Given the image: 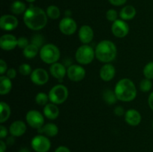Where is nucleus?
Masks as SVG:
<instances>
[{"instance_id":"obj_36","label":"nucleus","mask_w":153,"mask_h":152,"mask_svg":"<svg viewBox=\"0 0 153 152\" xmlns=\"http://www.w3.org/2000/svg\"><path fill=\"white\" fill-rule=\"evenodd\" d=\"M7 71V63L3 59L0 60V74L3 75L4 73H5Z\"/></svg>"},{"instance_id":"obj_5","label":"nucleus","mask_w":153,"mask_h":152,"mask_svg":"<svg viewBox=\"0 0 153 152\" xmlns=\"http://www.w3.org/2000/svg\"><path fill=\"white\" fill-rule=\"evenodd\" d=\"M96 57L95 50L89 45H82L78 48L76 52L75 58L76 61L82 65L90 64Z\"/></svg>"},{"instance_id":"obj_45","label":"nucleus","mask_w":153,"mask_h":152,"mask_svg":"<svg viewBox=\"0 0 153 152\" xmlns=\"http://www.w3.org/2000/svg\"><path fill=\"white\" fill-rule=\"evenodd\" d=\"M19 152H31V151H30L29 149L27 148H22L19 151Z\"/></svg>"},{"instance_id":"obj_31","label":"nucleus","mask_w":153,"mask_h":152,"mask_svg":"<svg viewBox=\"0 0 153 152\" xmlns=\"http://www.w3.org/2000/svg\"><path fill=\"white\" fill-rule=\"evenodd\" d=\"M152 87V83L150 79L145 78L140 81V89L142 92H147L151 90Z\"/></svg>"},{"instance_id":"obj_42","label":"nucleus","mask_w":153,"mask_h":152,"mask_svg":"<svg viewBox=\"0 0 153 152\" xmlns=\"http://www.w3.org/2000/svg\"><path fill=\"white\" fill-rule=\"evenodd\" d=\"M148 104H149V106L151 108V110H153V92H151L150 95H149V98H148Z\"/></svg>"},{"instance_id":"obj_8","label":"nucleus","mask_w":153,"mask_h":152,"mask_svg":"<svg viewBox=\"0 0 153 152\" xmlns=\"http://www.w3.org/2000/svg\"><path fill=\"white\" fill-rule=\"evenodd\" d=\"M25 119L28 125L34 129L38 130L44 125V117L38 110H29L26 113Z\"/></svg>"},{"instance_id":"obj_32","label":"nucleus","mask_w":153,"mask_h":152,"mask_svg":"<svg viewBox=\"0 0 153 152\" xmlns=\"http://www.w3.org/2000/svg\"><path fill=\"white\" fill-rule=\"evenodd\" d=\"M43 43H44V37L40 34H34L31 38V44L35 45L38 48L42 47L43 46Z\"/></svg>"},{"instance_id":"obj_26","label":"nucleus","mask_w":153,"mask_h":152,"mask_svg":"<svg viewBox=\"0 0 153 152\" xmlns=\"http://www.w3.org/2000/svg\"><path fill=\"white\" fill-rule=\"evenodd\" d=\"M102 98L105 102L109 105L115 104L118 100L115 92L111 89H105L102 93Z\"/></svg>"},{"instance_id":"obj_18","label":"nucleus","mask_w":153,"mask_h":152,"mask_svg":"<svg viewBox=\"0 0 153 152\" xmlns=\"http://www.w3.org/2000/svg\"><path fill=\"white\" fill-rule=\"evenodd\" d=\"M116 69L111 63H106L102 66L100 71V78L104 81H110L114 77Z\"/></svg>"},{"instance_id":"obj_7","label":"nucleus","mask_w":153,"mask_h":152,"mask_svg":"<svg viewBox=\"0 0 153 152\" xmlns=\"http://www.w3.org/2000/svg\"><path fill=\"white\" fill-rule=\"evenodd\" d=\"M31 145L33 150L36 152H48L50 150L51 142L46 136L39 134L33 137Z\"/></svg>"},{"instance_id":"obj_22","label":"nucleus","mask_w":153,"mask_h":152,"mask_svg":"<svg viewBox=\"0 0 153 152\" xmlns=\"http://www.w3.org/2000/svg\"><path fill=\"white\" fill-rule=\"evenodd\" d=\"M136 9L132 5H126L121 9L120 16L123 20H131L135 16Z\"/></svg>"},{"instance_id":"obj_47","label":"nucleus","mask_w":153,"mask_h":152,"mask_svg":"<svg viewBox=\"0 0 153 152\" xmlns=\"http://www.w3.org/2000/svg\"><path fill=\"white\" fill-rule=\"evenodd\" d=\"M152 128H153V122H152Z\"/></svg>"},{"instance_id":"obj_39","label":"nucleus","mask_w":153,"mask_h":152,"mask_svg":"<svg viewBox=\"0 0 153 152\" xmlns=\"http://www.w3.org/2000/svg\"><path fill=\"white\" fill-rule=\"evenodd\" d=\"M7 134H8V131H7V128L3 126V125H1L0 126V138H1V139L6 138V137L7 136Z\"/></svg>"},{"instance_id":"obj_21","label":"nucleus","mask_w":153,"mask_h":152,"mask_svg":"<svg viewBox=\"0 0 153 152\" xmlns=\"http://www.w3.org/2000/svg\"><path fill=\"white\" fill-rule=\"evenodd\" d=\"M40 134H44L47 137H54L58 135V126L53 123H47L37 130Z\"/></svg>"},{"instance_id":"obj_30","label":"nucleus","mask_w":153,"mask_h":152,"mask_svg":"<svg viewBox=\"0 0 153 152\" xmlns=\"http://www.w3.org/2000/svg\"><path fill=\"white\" fill-rule=\"evenodd\" d=\"M143 73L145 77L152 80L153 79V61L148 63L144 66L143 70Z\"/></svg>"},{"instance_id":"obj_11","label":"nucleus","mask_w":153,"mask_h":152,"mask_svg":"<svg viewBox=\"0 0 153 152\" xmlns=\"http://www.w3.org/2000/svg\"><path fill=\"white\" fill-rule=\"evenodd\" d=\"M58 27L62 34L70 36L74 34L77 30V23L73 19L66 16L61 19Z\"/></svg>"},{"instance_id":"obj_25","label":"nucleus","mask_w":153,"mask_h":152,"mask_svg":"<svg viewBox=\"0 0 153 152\" xmlns=\"http://www.w3.org/2000/svg\"><path fill=\"white\" fill-rule=\"evenodd\" d=\"M39 52H40L39 48L36 46L35 45L31 43L23 49L22 54L27 59H32V58H35L37 56Z\"/></svg>"},{"instance_id":"obj_24","label":"nucleus","mask_w":153,"mask_h":152,"mask_svg":"<svg viewBox=\"0 0 153 152\" xmlns=\"http://www.w3.org/2000/svg\"><path fill=\"white\" fill-rule=\"evenodd\" d=\"M0 108H1V112H0V122L1 124L5 122L7 119L10 118V107L7 103L1 101L0 103Z\"/></svg>"},{"instance_id":"obj_17","label":"nucleus","mask_w":153,"mask_h":152,"mask_svg":"<svg viewBox=\"0 0 153 152\" xmlns=\"http://www.w3.org/2000/svg\"><path fill=\"white\" fill-rule=\"evenodd\" d=\"M26 125L21 120L14 121L9 127V132L10 135L14 137H22L26 131Z\"/></svg>"},{"instance_id":"obj_37","label":"nucleus","mask_w":153,"mask_h":152,"mask_svg":"<svg viewBox=\"0 0 153 152\" xmlns=\"http://www.w3.org/2000/svg\"><path fill=\"white\" fill-rule=\"evenodd\" d=\"M6 76H7L8 78H10V80H11V79L15 78L16 76V69L13 68H10L9 69H7V71L6 72Z\"/></svg>"},{"instance_id":"obj_44","label":"nucleus","mask_w":153,"mask_h":152,"mask_svg":"<svg viewBox=\"0 0 153 152\" xmlns=\"http://www.w3.org/2000/svg\"><path fill=\"white\" fill-rule=\"evenodd\" d=\"M14 137H13V136H11V137H8V138L7 139V142H7V144L11 145H13V143H14Z\"/></svg>"},{"instance_id":"obj_34","label":"nucleus","mask_w":153,"mask_h":152,"mask_svg":"<svg viewBox=\"0 0 153 152\" xmlns=\"http://www.w3.org/2000/svg\"><path fill=\"white\" fill-rule=\"evenodd\" d=\"M117 12L114 9H110L106 12V18L110 22H114L117 19Z\"/></svg>"},{"instance_id":"obj_14","label":"nucleus","mask_w":153,"mask_h":152,"mask_svg":"<svg viewBox=\"0 0 153 152\" xmlns=\"http://www.w3.org/2000/svg\"><path fill=\"white\" fill-rule=\"evenodd\" d=\"M17 46V39L12 34H4L0 38V47L4 51H10Z\"/></svg>"},{"instance_id":"obj_16","label":"nucleus","mask_w":153,"mask_h":152,"mask_svg":"<svg viewBox=\"0 0 153 152\" xmlns=\"http://www.w3.org/2000/svg\"><path fill=\"white\" fill-rule=\"evenodd\" d=\"M125 121L130 126H137L141 122V115L135 109H129L125 113Z\"/></svg>"},{"instance_id":"obj_38","label":"nucleus","mask_w":153,"mask_h":152,"mask_svg":"<svg viewBox=\"0 0 153 152\" xmlns=\"http://www.w3.org/2000/svg\"><path fill=\"white\" fill-rule=\"evenodd\" d=\"M114 114L116 115V116H122L123 115H125L126 112L125 110H124L123 107H121V106H117V107H115L114 110Z\"/></svg>"},{"instance_id":"obj_46","label":"nucleus","mask_w":153,"mask_h":152,"mask_svg":"<svg viewBox=\"0 0 153 152\" xmlns=\"http://www.w3.org/2000/svg\"><path fill=\"white\" fill-rule=\"evenodd\" d=\"M25 1H28V2H29V3H32V2H34V1H35L36 0H25Z\"/></svg>"},{"instance_id":"obj_23","label":"nucleus","mask_w":153,"mask_h":152,"mask_svg":"<svg viewBox=\"0 0 153 152\" xmlns=\"http://www.w3.org/2000/svg\"><path fill=\"white\" fill-rule=\"evenodd\" d=\"M12 89V82L7 76L1 75L0 77V94L4 95L8 94Z\"/></svg>"},{"instance_id":"obj_4","label":"nucleus","mask_w":153,"mask_h":152,"mask_svg":"<svg viewBox=\"0 0 153 152\" xmlns=\"http://www.w3.org/2000/svg\"><path fill=\"white\" fill-rule=\"evenodd\" d=\"M39 55L41 61L45 63L53 64L59 60L61 52L55 45L48 43L40 48Z\"/></svg>"},{"instance_id":"obj_1","label":"nucleus","mask_w":153,"mask_h":152,"mask_svg":"<svg viewBox=\"0 0 153 152\" xmlns=\"http://www.w3.org/2000/svg\"><path fill=\"white\" fill-rule=\"evenodd\" d=\"M48 16L46 12L39 7L30 5L24 13L23 21L27 28L32 31H40L47 24Z\"/></svg>"},{"instance_id":"obj_43","label":"nucleus","mask_w":153,"mask_h":152,"mask_svg":"<svg viewBox=\"0 0 153 152\" xmlns=\"http://www.w3.org/2000/svg\"><path fill=\"white\" fill-rule=\"evenodd\" d=\"M6 148V143L3 141L2 139L0 140V152H5Z\"/></svg>"},{"instance_id":"obj_15","label":"nucleus","mask_w":153,"mask_h":152,"mask_svg":"<svg viewBox=\"0 0 153 152\" xmlns=\"http://www.w3.org/2000/svg\"><path fill=\"white\" fill-rule=\"evenodd\" d=\"M94 31L89 25H82L79 30V38L83 44L88 45L94 39Z\"/></svg>"},{"instance_id":"obj_13","label":"nucleus","mask_w":153,"mask_h":152,"mask_svg":"<svg viewBox=\"0 0 153 152\" xmlns=\"http://www.w3.org/2000/svg\"><path fill=\"white\" fill-rule=\"evenodd\" d=\"M19 25V21L16 16L10 14H4L0 19V28L6 31L16 29Z\"/></svg>"},{"instance_id":"obj_12","label":"nucleus","mask_w":153,"mask_h":152,"mask_svg":"<svg viewBox=\"0 0 153 152\" xmlns=\"http://www.w3.org/2000/svg\"><path fill=\"white\" fill-rule=\"evenodd\" d=\"M31 80L33 83L38 86L46 84L49 80V74L44 69L37 68L34 69L30 75Z\"/></svg>"},{"instance_id":"obj_27","label":"nucleus","mask_w":153,"mask_h":152,"mask_svg":"<svg viewBox=\"0 0 153 152\" xmlns=\"http://www.w3.org/2000/svg\"><path fill=\"white\" fill-rule=\"evenodd\" d=\"M10 10L14 14L19 15L25 13V10H26V7H25V4L22 1H15L11 4Z\"/></svg>"},{"instance_id":"obj_41","label":"nucleus","mask_w":153,"mask_h":152,"mask_svg":"<svg viewBox=\"0 0 153 152\" xmlns=\"http://www.w3.org/2000/svg\"><path fill=\"white\" fill-rule=\"evenodd\" d=\"M55 152H71V151H70V150L67 147L61 145L57 148L55 149Z\"/></svg>"},{"instance_id":"obj_9","label":"nucleus","mask_w":153,"mask_h":152,"mask_svg":"<svg viewBox=\"0 0 153 152\" xmlns=\"http://www.w3.org/2000/svg\"><path fill=\"white\" fill-rule=\"evenodd\" d=\"M67 75L70 80L74 82H79L85 78L86 72L82 66L73 64L67 69Z\"/></svg>"},{"instance_id":"obj_33","label":"nucleus","mask_w":153,"mask_h":152,"mask_svg":"<svg viewBox=\"0 0 153 152\" xmlns=\"http://www.w3.org/2000/svg\"><path fill=\"white\" fill-rule=\"evenodd\" d=\"M19 72L23 76H28L31 74L32 69L29 64L22 63L19 66Z\"/></svg>"},{"instance_id":"obj_40","label":"nucleus","mask_w":153,"mask_h":152,"mask_svg":"<svg viewBox=\"0 0 153 152\" xmlns=\"http://www.w3.org/2000/svg\"><path fill=\"white\" fill-rule=\"evenodd\" d=\"M108 1L112 5L121 6V5H123L124 4H126L127 0H108Z\"/></svg>"},{"instance_id":"obj_28","label":"nucleus","mask_w":153,"mask_h":152,"mask_svg":"<svg viewBox=\"0 0 153 152\" xmlns=\"http://www.w3.org/2000/svg\"><path fill=\"white\" fill-rule=\"evenodd\" d=\"M47 16L52 19H57L61 16L60 9L55 5H50L46 8V11Z\"/></svg>"},{"instance_id":"obj_20","label":"nucleus","mask_w":153,"mask_h":152,"mask_svg":"<svg viewBox=\"0 0 153 152\" xmlns=\"http://www.w3.org/2000/svg\"><path fill=\"white\" fill-rule=\"evenodd\" d=\"M59 114L60 110L57 104L50 103V104H47L46 105L44 106L43 115L47 119H51V120H55V119H56L58 117Z\"/></svg>"},{"instance_id":"obj_19","label":"nucleus","mask_w":153,"mask_h":152,"mask_svg":"<svg viewBox=\"0 0 153 152\" xmlns=\"http://www.w3.org/2000/svg\"><path fill=\"white\" fill-rule=\"evenodd\" d=\"M67 69H66V67L60 63H55L53 64H51V66L49 68L51 75L58 80H62L66 75Z\"/></svg>"},{"instance_id":"obj_6","label":"nucleus","mask_w":153,"mask_h":152,"mask_svg":"<svg viewBox=\"0 0 153 152\" xmlns=\"http://www.w3.org/2000/svg\"><path fill=\"white\" fill-rule=\"evenodd\" d=\"M48 95L51 103L61 104L67 101L69 95V91L67 86L64 85L57 84L49 90Z\"/></svg>"},{"instance_id":"obj_10","label":"nucleus","mask_w":153,"mask_h":152,"mask_svg":"<svg viewBox=\"0 0 153 152\" xmlns=\"http://www.w3.org/2000/svg\"><path fill=\"white\" fill-rule=\"evenodd\" d=\"M129 31V26L123 19H117L111 25V32L116 37L123 38Z\"/></svg>"},{"instance_id":"obj_2","label":"nucleus","mask_w":153,"mask_h":152,"mask_svg":"<svg viewBox=\"0 0 153 152\" xmlns=\"http://www.w3.org/2000/svg\"><path fill=\"white\" fill-rule=\"evenodd\" d=\"M114 92L118 100L123 102H130L137 96L135 84L128 78H123L117 83Z\"/></svg>"},{"instance_id":"obj_29","label":"nucleus","mask_w":153,"mask_h":152,"mask_svg":"<svg viewBox=\"0 0 153 152\" xmlns=\"http://www.w3.org/2000/svg\"><path fill=\"white\" fill-rule=\"evenodd\" d=\"M48 101H49V95L45 92H39L35 96V102L40 106L46 105L48 104Z\"/></svg>"},{"instance_id":"obj_3","label":"nucleus","mask_w":153,"mask_h":152,"mask_svg":"<svg viewBox=\"0 0 153 152\" xmlns=\"http://www.w3.org/2000/svg\"><path fill=\"white\" fill-rule=\"evenodd\" d=\"M117 52L116 46L111 40H102L96 46V58L100 62L105 63L111 62L116 58Z\"/></svg>"},{"instance_id":"obj_35","label":"nucleus","mask_w":153,"mask_h":152,"mask_svg":"<svg viewBox=\"0 0 153 152\" xmlns=\"http://www.w3.org/2000/svg\"><path fill=\"white\" fill-rule=\"evenodd\" d=\"M29 45V42L28 40L25 37H21L17 39V46L20 49H24L25 47Z\"/></svg>"}]
</instances>
